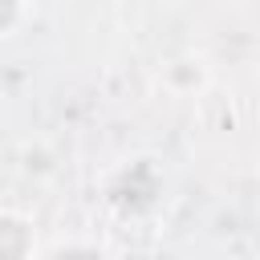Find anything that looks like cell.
Instances as JSON below:
<instances>
[{
  "label": "cell",
  "mask_w": 260,
  "mask_h": 260,
  "mask_svg": "<svg viewBox=\"0 0 260 260\" xmlns=\"http://www.w3.org/2000/svg\"><path fill=\"white\" fill-rule=\"evenodd\" d=\"M37 232L32 219L20 211H0V260H32Z\"/></svg>",
  "instance_id": "1"
},
{
  "label": "cell",
  "mask_w": 260,
  "mask_h": 260,
  "mask_svg": "<svg viewBox=\"0 0 260 260\" xmlns=\"http://www.w3.org/2000/svg\"><path fill=\"white\" fill-rule=\"evenodd\" d=\"M203 77H207V69H203V61H195V57H183V61H171V65H167V81H171V89H179V93L199 89Z\"/></svg>",
  "instance_id": "2"
},
{
  "label": "cell",
  "mask_w": 260,
  "mask_h": 260,
  "mask_svg": "<svg viewBox=\"0 0 260 260\" xmlns=\"http://www.w3.org/2000/svg\"><path fill=\"white\" fill-rule=\"evenodd\" d=\"M24 12H28L24 4H12V0H0V37H8V32H12V28H16L20 20H24Z\"/></svg>",
  "instance_id": "3"
}]
</instances>
